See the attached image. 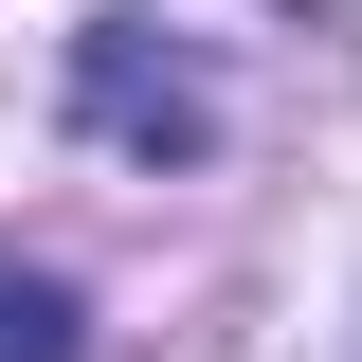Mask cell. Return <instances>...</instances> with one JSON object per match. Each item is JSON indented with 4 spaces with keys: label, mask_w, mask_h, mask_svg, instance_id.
Wrapping results in <instances>:
<instances>
[{
    "label": "cell",
    "mask_w": 362,
    "mask_h": 362,
    "mask_svg": "<svg viewBox=\"0 0 362 362\" xmlns=\"http://www.w3.org/2000/svg\"><path fill=\"white\" fill-rule=\"evenodd\" d=\"M73 127L127 145V163H199V145H218V73H199L163 18H90L73 37Z\"/></svg>",
    "instance_id": "1"
},
{
    "label": "cell",
    "mask_w": 362,
    "mask_h": 362,
    "mask_svg": "<svg viewBox=\"0 0 362 362\" xmlns=\"http://www.w3.org/2000/svg\"><path fill=\"white\" fill-rule=\"evenodd\" d=\"M0 362H90V308L54 272H0Z\"/></svg>",
    "instance_id": "2"
}]
</instances>
